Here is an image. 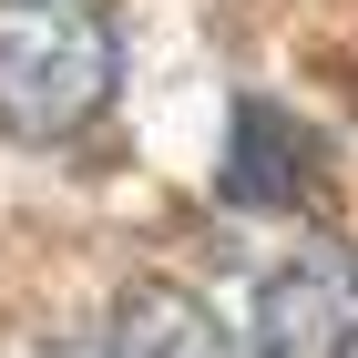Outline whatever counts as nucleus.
<instances>
[{"mask_svg":"<svg viewBox=\"0 0 358 358\" xmlns=\"http://www.w3.org/2000/svg\"><path fill=\"white\" fill-rule=\"evenodd\" d=\"M246 358H358V266L338 246H307L256 287V348Z\"/></svg>","mask_w":358,"mask_h":358,"instance_id":"2","label":"nucleus"},{"mask_svg":"<svg viewBox=\"0 0 358 358\" xmlns=\"http://www.w3.org/2000/svg\"><path fill=\"white\" fill-rule=\"evenodd\" d=\"M225 194L256 205V215H297V205L328 194V143L307 134L287 103L246 92L236 103V134H225Z\"/></svg>","mask_w":358,"mask_h":358,"instance_id":"3","label":"nucleus"},{"mask_svg":"<svg viewBox=\"0 0 358 358\" xmlns=\"http://www.w3.org/2000/svg\"><path fill=\"white\" fill-rule=\"evenodd\" d=\"M123 41L103 0H0V134L72 143L113 103Z\"/></svg>","mask_w":358,"mask_h":358,"instance_id":"1","label":"nucleus"},{"mask_svg":"<svg viewBox=\"0 0 358 358\" xmlns=\"http://www.w3.org/2000/svg\"><path fill=\"white\" fill-rule=\"evenodd\" d=\"M103 358H236V338L215 328V307L164 287V276H143L113 297V328H103Z\"/></svg>","mask_w":358,"mask_h":358,"instance_id":"4","label":"nucleus"}]
</instances>
